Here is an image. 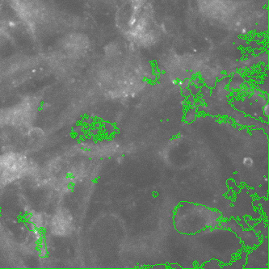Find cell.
Listing matches in <instances>:
<instances>
[{
	"instance_id": "obj_3",
	"label": "cell",
	"mask_w": 269,
	"mask_h": 269,
	"mask_svg": "<svg viewBox=\"0 0 269 269\" xmlns=\"http://www.w3.org/2000/svg\"><path fill=\"white\" fill-rule=\"evenodd\" d=\"M263 112H264V114H265L266 116H268V104L264 107V108H263Z\"/></svg>"
},
{
	"instance_id": "obj_1",
	"label": "cell",
	"mask_w": 269,
	"mask_h": 269,
	"mask_svg": "<svg viewBox=\"0 0 269 269\" xmlns=\"http://www.w3.org/2000/svg\"><path fill=\"white\" fill-rule=\"evenodd\" d=\"M221 213L215 209L194 203H182L175 210L174 226L178 232L193 235L218 226Z\"/></svg>"
},
{
	"instance_id": "obj_2",
	"label": "cell",
	"mask_w": 269,
	"mask_h": 269,
	"mask_svg": "<svg viewBox=\"0 0 269 269\" xmlns=\"http://www.w3.org/2000/svg\"><path fill=\"white\" fill-rule=\"evenodd\" d=\"M242 163L244 167H247V168H250L254 166L255 164V161H254L253 158H251L250 156H246L243 158L242 161Z\"/></svg>"
}]
</instances>
